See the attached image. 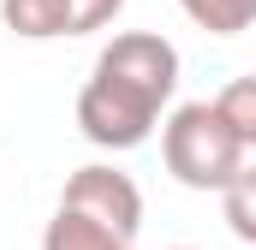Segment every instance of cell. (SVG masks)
Here are the masks:
<instances>
[{
    "label": "cell",
    "instance_id": "2",
    "mask_svg": "<svg viewBox=\"0 0 256 250\" xmlns=\"http://www.w3.org/2000/svg\"><path fill=\"white\" fill-rule=\"evenodd\" d=\"M161 120V102H149L143 90H131L108 72H90V84L78 90V131L96 143V149H137L149 143V131Z\"/></svg>",
    "mask_w": 256,
    "mask_h": 250
},
{
    "label": "cell",
    "instance_id": "9",
    "mask_svg": "<svg viewBox=\"0 0 256 250\" xmlns=\"http://www.w3.org/2000/svg\"><path fill=\"white\" fill-rule=\"evenodd\" d=\"M220 220L232 226L238 244H256V167H244L232 185L220 190Z\"/></svg>",
    "mask_w": 256,
    "mask_h": 250
},
{
    "label": "cell",
    "instance_id": "3",
    "mask_svg": "<svg viewBox=\"0 0 256 250\" xmlns=\"http://www.w3.org/2000/svg\"><path fill=\"white\" fill-rule=\"evenodd\" d=\"M60 208L72 214H90L96 226H108V232H120L126 244H137V232H143V190L131 173L120 167H108V161H90V167H78L60 190Z\"/></svg>",
    "mask_w": 256,
    "mask_h": 250
},
{
    "label": "cell",
    "instance_id": "5",
    "mask_svg": "<svg viewBox=\"0 0 256 250\" xmlns=\"http://www.w3.org/2000/svg\"><path fill=\"white\" fill-rule=\"evenodd\" d=\"M0 18L12 36L24 42H54L72 36V18H66V0H0Z\"/></svg>",
    "mask_w": 256,
    "mask_h": 250
},
{
    "label": "cell",
    "instance_id": "11",
    "mask_svg": "<svg viewBox=\"0 0 256 250\" xmlns=\"http://www.w3.org/2000/svg\"><path fill=\"white\" fill-rule=\"evenodd\" d=\"M173 250H191V244H173Z\"/></svg>",
    "mask_w": 256,
    "mask_h": 250
},
{
    "label": "cell",
    "instance_id": "10",
    "mask_svg": "<svg viewBox=\"0 0 256 250\" xmlns=\"http://www.w3.org/2000/svg\"><path fill=\"white\" fill-rule=\"evenodd\" d=\"M120 12H126V0H66L72 36H96V30H108Z\"/></svg>",
    "mask_w": 256,
    "mask_h": 250
},
{
    "label": "cell",
    "instance_id": "6",
    "mask_svg": "<svg viewBox=\"0 0 256 250\" xmlns=\"http://www.w3.org/2000/svg\"><path fill=\"white\" fill-rule=\"evenodd\" d=\"M42 250H137V244H126V238L108 232V226H96L90 214L54 208V220H48V232H42Z\"/></svg>",
    "mask_w": 256,
    "mask_h": 250
},
{
    "label": "cell",
    "instance_id": "1",
    "mask_svg": "<svg viewBox=\"0 0 256 250\" xmlns=\"http://www.w3.org/2000/svg\"><path fill=\"white\" fill-rule=\"evenodd\" d=\"M244 155L250 149L232 137V125L220 120L214 102H185V108H173L167 125H161V161H167V173L185 190H214L220 196V190L250 167Z\"/></svg>",
    "mask_w": 256,
    "mask_h": 250
},
{
    "label": "cell",
    "instance_id": "7",
    "mask_svg": "<svg viewBox=\"0 0 256 250\" xmlns=\"http://www.w3.org/2000/svg\"><path fill=\"white\" fill-rule=\"evenodd\" d=\"M179 12L208 36H244L256 24V0H179Z\"/></svg>",
    "mask_w": 256,
    "mask_h": 250
},
{
    "label": "cell",
    "instance_id": "4",
    "mask_svg": "<svg viewBox=\"0 0 256 250\" xmlns=\"http://www.w3.org/2000/svg\"><path fill=\"white\" fill-rule=\"evenodd\" d=\"M96 72H108V78H120L131 90H143L149 102H173V90H179V48L167 42V36H155V30H126V36H114L102 54H96Z\"/></svg>",
    "mask_w": 256,
    "mask_h": 250
},
{
    "label": "cell",
    "instance_id": "8",
    "mask_svg": "<svg viewBox=\"0 0 256 250\" xmlns=\"http://www.w3.org/2000/svg\"><path fill=\"white\" fill-rule=\"evenodd\" d=\"M214 108H220V120L232 125V137H238L244 149H256V72L232 78V84L214 96Z\"/></svg>",
    "mask_w": 256,
    "mask_h": 250
}]
</instances>
